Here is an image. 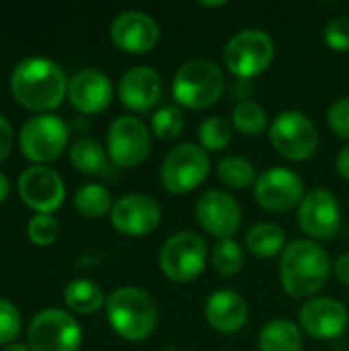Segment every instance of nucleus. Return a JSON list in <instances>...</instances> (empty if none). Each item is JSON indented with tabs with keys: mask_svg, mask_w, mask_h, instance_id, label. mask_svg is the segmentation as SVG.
Instances as JSON below:
<instances>
[{
	"mask_svg": "<svg viewBox=\"0 0 349 351\" xmlns=\"http://www.w3.org/2000/svg\"><path fill=\"white\" fill-rule=\"evenodd\" d=\"M331 274V261L315 241L298 239L286 245L280 261V282L292 298H313L323 290Z\"/></svg>",
	"mask_w": 349,
	"mask_h": 351,
	"instance_id": "obj_1",
	"label": "nucleus"
},
{
	"mask_svg": "<svg viewBox=\"0 0 349 351\" xmlns=\"http://www.w3.org/2000/svg\"><path fill=\"white\" fill-rule=\"evenodd\" d=\"M10 90L21 105L43 111L60 105L68 90V80L56 62L47 58H27L14 66Z\"/></svg>",
	"mask_w": 349,
	"mask_h": 351,
	"instance_id": "obj_2",
	"label": "nucleus"
},
{
	"mask_svg": "<svg viewBox=\"0 0 349 351\" xmlns=\"http://www.w3.org/2000/svg\"><path fill=\"white\" fill-rule=\"evenodd\" d=\"M107 319L117 335L128 341H142L152 335L158 315L152 296L140 288H117L107 300Z\"/></svg>",
	"mask_w": 349,
	"mask_h": 351,
	"instance_id": "obj_3",
	"label": "nucleus"
},
{
	"mask_svg": "<svg viewBox=\"0 0 349 351\" xmlns=\"http://www.w3.org/2000/svg\"><path fill=\"white\" fill-rule=\"evenodd\" d=\"M224 93L222 70L204 58L185 62L173 78V97L185 109H208Z\"/></svg>",
	"mask_w": 349,
	"mask_h": 351,
	"instance_id": "obj_4",
	"label": "nucleus"
},
{
	"mask_svg": "<svg viewBox=\"0 0 349 351\" xmlns=\"http://www.w3.org/2000/svg\"><path fill=\"white\" fill-rule=\"evenodd\" d=\"M208 247L206 241L189 230L175 232L167 239L160 249V269L163 274L175 284H189L193 282L206 267Z\"/></svg>",
	"mask_w": 349,
	"mask_h": 351,
	"instance_id": "obj_5",
	"label": "nucleus"
},
{
	"mask_svg": "<svg viewBox=\"0 0 349 351\" xmlns=\"http://www.w3.org/2000/svg\"><path fill=\"white\" fill-rule=\"evenodd\" d=\"M210 173V156L200 144H179L163 160L160 181L169 193L183 195L200 187Z\"/></svg>",
	"mask_w": 349,
	"mask_h": 351,
	"instance_id": "obj_6",
	"label": "nucleus"
},
{
	"mask_svg": "<svg viewBox=\"0 0 349 351\" xmlns=\"http://www.w3.org/2000/svg\"><path fill=\"white\" fill-rule=\"evenodd\" d=\"M274 39L261 29H243L224 47V64L239 78H253L267 70L274 60Z\"/></svg>",
	"mask_w": 349,
	"mask_h": 351,
	"instance_id": "obj_7",
	"label": "nucleus"
},
{
	"mask_svg": "<svg viewBox=\"0 0 349 351\" xmlns=\"http://www.w3.org/2000/svg\"><path fill=\"white\" fill-rule=\"evenodd\" d=\"M269 140L276 152L288 160H306L319 146L315 123L300 111H282L276 115L269 128Z\"/></svg>",
	"mask_w": 349,
	"mask_h": 351,
	"instance_id": "obj_8",
	"label": "nucleus"
},
{
	"mask_svg": "<svg viewBox=\"0 0 349 351\" xmlns=\"http://www.w3.org/2000/svg\"><path fill=\"white\" fill-rule=\"evenodd\" d=\"M80 339V325L60 308L37 313L29 327V348L33 351H76Z\"/></svg>",
	"mask_w": 349,
	"mask_h": 351,
	"instance_id": "obj_9",
	"label": "nucleus"
},
{
	"mask_svg": "<svg viewBox=\"0 0 349 351\" xmlns=\"http://www.w3.org/2000/svg\"><path fill=\"white\" fill-rule=\"evenodd\" d=\"M152 142L146 123L134 115L113 119L107 132V150L117 167H138L150 154Z\"/></svg>",
	"mask_w": 349,
	"mask_h": 351,
	"instance_id": "obj_10",
	"label": "nucleus"
},
{
	"mask_svg": "<svg viewBox=\"0 0 349 351\" xmlns=\"http://www.w3.org/2000/svg\"><path fill=\"white\" fill-rule=\"evenodd\" d=\"M21 150L35 162L53 160L68 142V128L58 115H33L21 128Z\"/></svg>",
	"mask_w": 349,
	"mask_h": 351,
	"instance_id": "obj_11",
	"label": "nucleus"
},
{
	"mask_svg": "<svg viewBox=\"0 0 349 351\" xmlns=\"http://www.w3.org/2000/svg\"><path fill=\"white\" fill-rule=\"evenodd\" d=\"M304 197L302 177L290 169L274 167L261 173L255 181V199L257 204L276 214H284L300 206Z\"/></svg>",
	"mask_w": 349,
	"mask_h": 351,
	"instance_id": "obj_12",
	"label": "nucleus"
},
{
	"mask_svg": "<svg viewBox=\"0 0 349 351\" xmlns=\"http://www.w3.org/2000/svg\"><path fill=\"white\" fill-rule=\"evenodd\" d=\"M298 226L315 241H329L341 226V208L327 189H311L298 206Z\"/></svg>",
	"mask_w": 349,
	"mask_h": 351,
	"instance_id": "obj_13",
	"label": "nucleus"
},
{
	"mask_svg": "<svg viewBox=\"0 0 349 351\" xmlns=\"http://www.w3.org/2000/svg\"><path fill=\"white\" fill-rule=\"evenodd\" d=\"M195 220L208 234L224 241L232 239V234L241 228L243 212L232 195L220 189H210L195 202Z\"/></svg>",
	"mask_w": 349,
	"mask_h": 351,
	"instance_id": "obj_14",
	"label": "nucleus"
},
{
	"mask_svg": "<svg viewBox=\"0 0 349 351\" xmlns=\"http://www.w3.org/2000/svg\"><path fill=\"white\" fill-rule=\"evenodd\" d=\"M64 191L62 177L43 165H33L19 177V193L23 202L39 214L58 210L64 202Z\"/></svg>",
	"mask_w": 349,
	"mask_h": 351,
	"instance_id": "obj_15",
	"label": "nucleus"
},
{
	"mask_svg": "<svg viewBox=\"0 0 349 351\" xmlns=\"http://www.w3.org/2000/svg\"><path fill=\"white\" fill-rule=\"evenodd\" d=\"M111 224L128 237H144L160 224L158 204L144 193L121 195L111 208Z\"/></svg>",
	"mask_w": 349,
	"mask_h": 351,
	"instance_id": "obj_16",
	"label": "nucleus"
},
{
	"mask_svg": "<svg viewBox=\"0 0 349 351\" xmlns=\"http://www.w3.org/2000/svg\"><path fill=\"white\" fill-rule=\"evenodd\" d=\"M158 25L156 21L142 10L119 12L111 23L113 43L130 53H146L158 43Z\"/></svg>",
	"mask_w": 349,
	"mask_h": 351,
	"instance_id": "obj_17",
	"label": "nucleus"
},
{
	"mask_svg": "<svg viewBox=\"0 0 349 351\" xmlns=\"http://www.w3.org/2000/svg\"><path fill=\"white\" fill-rule=\"evenodd\" d=\"M348 321V308L335 298H311L300 308V327L315 339L339 337Z\"/></svg>",
	"mask_w": 349,
	"mask_h": 351,
	"instance_id": "obj_18",
	"label": "nucleus"
},
{
	"mask_svg": "<svg viewBox=\"0 0 349 351\" xmlns=\"http://www.w3.org/2000/svg\"><path fill=\"white\" fill-rule=\"evenodd\" d=\"M163 97V80L148 66H134L119 80V99L132 111H150Z\"/></svg>",
	"mask_w": 349,
	"mask_h": 351,
	"instance_id": "obj_19",
	"label": "nucleus"
},
{
	"mask_svg": "<svg viewBox=\"0 0 349 351\" xmlns=\"http://www.w3.org/2000/svg\"><path fill=\"white\" fill-rule=\"evenodd\" d=\"M68 97L70 103L82 113H99L103 111L113 97L111 80L93 68L76 72L68 80Z\"/></svg>",
	"mask_w": 349,
	"mask_h": 351,
	"instance_id": "obj_20",
	"label": "nucleus"
},
{
	"mask_svg": "<svg viewBox=\"0 0 349 351\" xmlns=\"http://www.w3.org/2000/svg\"><path fill=\"white\" fill-rule=\"evenodd\" d=\"M249 319V306L245 298L234 290H216L206 302V321L212 329L232 335L239 333Z\"/></svg>",
	"mask_w": 349,
	"mask_h": 351,
	"instance_id": "obj_21",
	"label": "nucleus"
},
{
	"mask_svg": "<svg viewBox=\"0 0 349 351\" xmlns=\"http://www.w3.org/2000/svg\"><path fill=\"white\" fill-rule=\"evenodd\" d=\"M259 350L302 351V333L296 323L288 319H274L259 333Z\"/></svg>",
	"mask_w": 349,
	"mask_h": 351,
	"instance_id": "obj_22",
	"label": "nucleus"
},
{
	"mask_svg": "<svg viewBox=\"0 0 349 351\" xmlns=\"http://www.w3.org/2000/svg\"><path fill=\"white\" fill-rule=\"evenodd\" d=\"M286 234L274 222H257L249 228L245 237L247 249L255 257H274L286 249Z\"/></svg>",
	"mask_w": 349,
	"mask_h": 351,
	"instance_id": "obj_23",
	"label": "nucleus"
},
{
	"mask_svg": "<svg viewBox=\"0 0 349 351\" xmlns=\"http://www.w3.org/2000/svg\"><path fill=\"white\" fill-rule=\"evenodd\" d=\"M64 300H66L70 311L80 313V315H91L103 306L105 294L95 282L84 280V278H76L64 288Z\"/></svg>",
	"mask_w": 349,
	"mask_h": 351,
	"instance_id": "obj_24",
	"label": "nucleus"
},
{
	"mask_svg": "<svg viewBox=\"0 0 349 351\" xmlns=\"http://www.w3.org/2000/svg\"><path fill=\"white\" fill-rule=\"evenodd\" d=\"M218 179L232 189H245L255 185L257 181V173L251 160L243 158V156H224L218 162Z\"/></svg>",
	"mask_w": 349,
	"mask_h": 351,
	"instance_id": "obj_25",
	"label": "nucleus"
},
{
	"mask_svg": "<svg viewBox=\"0 0 349 351\" xmlns=\"http://www.w3.org/2000/svg\"><path fill=\"white\" fill-rule=\"evenodd\" d=\"M74 206L86 218H99V216L111 212V208H113L109 189L99 183H86V185L78 187L76 195H74Z\"/></svg>",
	"mask_w": 349,
	"mask_h": 351,
	"instance_id": "obj_26",
	"label": "nucleus"
},
{
	"mask_svg": "<svg viewBox=\"0 0 349 351\" xmlns=\"http://www.w3.org/2000/svg\"><path fill=\"white\" fill-rule=\"evenodd\" d=\"M72 165L86 175H97L105 171V150L93 138H80L70 148Z\"/></svg>",
	"mask_w": 349,
	"mask_h": 351,
	"instance_id": "obj_27",
	"label": "nucleus"
},
{
	"mask_svg": "<svg viewBox=\"0 0 349 351\" xmlns=\"http://www.w3.org/2000/svg\"><path fill=\"white\" fill-rule=\"evenodd\" d=\"M232 125L245 136H259L267 128V113L255 101H241L232 109Z\"/></svg>",
	"mask_w": 349,
	"mask_h": 351,
	"instance_id": "obj_28",
	"label": "nucleus"
},
{
	"mask_svg": "<svg viewBox=\"0 0 349 351\" xmlns=\"http://www.w3.org/2000/svg\"><path fill=\"white\" fill-rule=\"evenodd\" d=\"M197 138H200V144L202 148L208 152H218V150H224L228 144H230V138H232V128L230 123L220 117V115H210L206 117L202 123H200V130H197Z\"/></svg>",
	"mask_w": 349,
	"mask_h": 351,
	"instance_id": "obj_29",
	"label": "nucleus"
},
{
	"mask_svg": "<svg viewBox=\"0 0 349 351\" xmlns=\"http://www.w3.org/2000/svg\"><path fill=\"white\" fill-rule=\"evenodd\" d=\"M243 263H245V251L232 239L220 241L214 247V251H212V265H214V269L220 276H234V274H239Z\"/></svg>",
	"mask_w": 349,
	"mask_h": 351,
	"instance_id": "obj_30",
	"label": "nucleus"
},
{
	"mask_svg": "<svg viewBox=\"0 0 349 351\" xmlns=\"http://www.w3.org/2000/svg\"><path fill=\"white\" fill-rule=\"evenodd\" d=\"M185 125L183 119V111L177 105H167L160 107L154 115H152V132L160 138V140H175L181 130Z\"/></svg>",
	"mask_w": 349,
	"mask_h": 351,
	"instance_id": "obj_31",
	"label": "nucleus"
},
{
	"mask_svg": "<svg viewBox=\"0 0 349 351\" xmlns=\"http://www.w3.org/2000/svg\"><path fill=\"white\" fill-rule=\"evenodd\" d=\"M27 232L35 245H51L60 232V226H58L56 218H51L49 214H35L29 220Z\"/></svg>",
	"mask_w": 349,
	"mask_h": 351,
	"instance_id": "obj_32",
	"label": "nucleus"
},
{
	"mask_svg": "<svg viewBox=\"0 0 349 351\" xmlns=\"http://www.w3.org/2000/svg\"><path fill=\"white\" fill-rule=\"evenodd\" d=\"M325 43L335 51H349V16L339 14L325 27Z\"/></svg>",
	"mask_w": 349,
	"mask_h": 351,
	"instance_id": "obj_33",
	"label": "nucleus"
},
{
	"mask_svg": "<svg viewBox=\"0 0 349 351\" xmlns=\"http://www.w3.org/2000/svg\"><path fill=\"white\" fill-rule=\"evenodd\" d=\"M21 329V315L16 306L4 298H0V343H10L19 335Z\"/></svg>",
	"mask_w": 349,
	"mask_h": 351,
	"instance_id": "obj_34",
	"label": "nucleus"
},
{
	"mask_svg": "<svg viewBox=\"0 0 349 351\" xmlns=\"http://www.w3.org/2000/svg\"><path fill=\"white\" fill-rule=\"evenodd\" d=\"M327 121H329L331 130H333L337 136L348 138L349 140V97L337 99V101L329 107Z\"/></svg>",
	"mask_w": 349,
	"mask_h": 351,
	"instance_id": "obj_35",
	"label": "nucleus"
},
{
	"mask_svg": "<svg viewBox=\"0 0 349 351\" xmlns=\"http://www.w3.org/2000/svg\"><path fill=\"white\" fill-rule=\"evenodd\" d=\"M10 144H12V125L4 115H0V160L10 152Z\"/></svg>",
	"mask_w": 349,
	"mask_h": 351,
	"instance_id": "obj_36",
	"label": "nucleus"
},
{
	"mask_svg": "<svg viewBox=\"0 0 349 351\" xmlns=\"http://www.w3.org/2000/svg\"><path fill=\"white\" fill-rule=\"evenodd\" d=\"M333 274L339 280V284L349 288V253H344L341 257H337V261L333 263Z\"/></svg>",
	"mask_w": 349,
	"mask_h": 351,
	"instance_id": "obj_37",
	"label": "nucleus"
},
{
	"mask_svg": "<svg viewBox=\"0 0 349 351\" xmlns=\"http://www.w3.org/2000/svg\"><path fill=\"white\" fill-rule=\"evenodd\" d=\"M337 171L346 181H349V144L344 146L337 154Z\"/></svg>",
	"mask_w": 349,
	"mask_h": 351,
	"instance_id": "obj_38",
	"label": "nucleus"
},
{
	"mask_svg": "<svg viewBox=\"0 0 349 351\" xmlns=\"http://www.w3.org/2000/svg\"><path fill=\"white\" fill-rule=\"evenodd\" d=\"M6 195H8V179H6V175L0 171V202H4Z\"/></svg>",
	"mask_w": 349,
	"mask_h": 351,
	"instance_id": "obj_39",
	"label": "nucleus"
},
{
	"mask_svg": "<svg viewBox=\"0 0 349 351\" xmlns=\"http://www.w3.org/2000/svg\"><path fill=\"white\" fill-rule=\"evenodd\" d=\"M2 351H29V348L25 343H10V346H6Z\"/></svg>",
	"mask_w": 349,
	"mask_h": 351,
	"instance_id": "obj_40",
	"label": "nucleus"
},
{
	"mask_svg": "<svg viewBox=\"0 0 349 351\" xmlns=\"http://www.w3.org/2000/svg\"><path fill=\"white\" fill-rule=\"evenodd\" d=\"M224 4H226L224 0H220V2H204V0H202V2H200V6H208V8H218V6H224Z\"/></svg>",
	"mask_w": 349,
	"mask_h": 351,
	"instance_id": "obj_41",
	"label": "nucleus"
}]
</instances>
